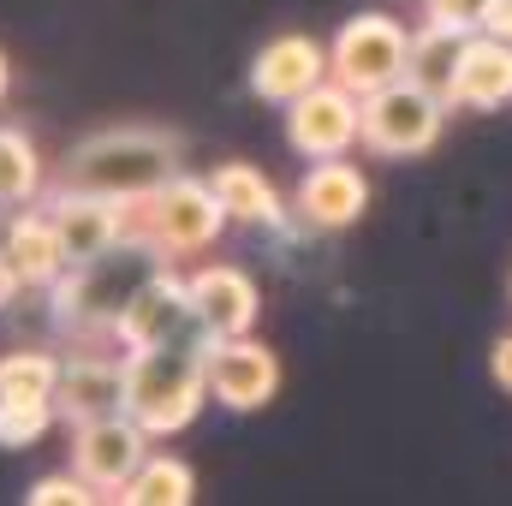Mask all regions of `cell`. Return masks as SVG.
I'll use <instances>...</instances> for the list:
<instances>
[{"instance_id": "7c38bea8", "label": "cell", "mask_w": 512, "mask_h": 506, "mask_svg": "<svg viewBox=\"0 0 512 506\" xmlns=\"http://www.w3.org/2000/svg\"><path fill=\"white\" fill-rule=\"evenodd\" d=\"M48 209H54V221H60V239H66L72 268L102 262V256H114L126 245V203H120V197L60 185V191L48 197Z\"/></svg>"}, {"instance_id": "8992f818", "label": "cell", "mask_w": 512, "mask_h": 506, "mask_svg": "<svg viewBox=\"0 0 512 506\" xmlns=\"http://www.w3.org/2000/svg\"><path fill=\"white\" fill-rule=\"evenodd\" d=\"M328 60H334V78L358 96L382 90L393 78H405V60H411V30L387 12H358L334 30L328 42Z\"/></svg>"}, {"instance_id": "484cf974", "label": "cell", "mask_w": 512, "mask_h": 506, "mask_svg": "<svg viewBox=\"0 0 512 506\" xmlns=\"http://www.w3.org/2000/svg\"><path fill=\"white\" fill-rule=\"evenodd\" d=\"M489 376L501 381V393H512V334L495 340V352H489Z\"/></svg>"}, {"instance_id": "5b68a950", "label": "cell", "mask_w": 512, "mask_h": 506, "mask_svg": "<svg viewBox=\"0 0 512 506\" xmlns=\"http://www.w3.org/2000/svg\"><path fill=\"white\" fill-rule=\"evenodd\" d=\"M108 334H114L126 352L167 346V340H185V334H203V322H197V310H191V280L173 274V262L149 268V274L131 286V298L120 304V316H114Z\"/></svg>"}, {"instance_id": "9c48e42d", "label": "cell", "mask_w": 512, "mask_h": 506, "mask_svg": "<svg viewBox=\"0 0 512 506\" xmlns=\"http://www.w3.org/2000/svg\"><path fill=\"white\" fill-rule=\"evenodd\" d=\"M364 209H370V179L346 155L316 161L292 191V221L304 233H346V227H358Z\"/></svg>"}, {"instance_id": "5bb4252c", "label": "cell", "mask_w": 512, "mask_h": 506, "mask_svg": "<svg viewBox=\"0 0 512 506\" xmlns=\"http://www.w3.org/2000/svg\"><path fill=\"white\" fill-rule=\"evenodd\" d=\"M54 411H60L66 429H78V423H90V417H108V411H126V358H108V352H78V358H66Z\"/></svg>"}, {"instance_id": "8fae6325", "label": "cell", "mask_w": 512, "mask_h": 506, "mask_svg": "<svg viewBox=\"0 0 512 506\" xmlns=\"http://www.w3.org/2000/svg\"><path fill=\"white\" fill-rule=\"evenodd\" d=\"M322 78H334V60H328V42L304 36V30H286V36H268L251 60V90L262 102H298L304 90H316Z\"/></svg>"}, {"instance_id": "7402d4cb", "label": "cell", "mask_w": 512, "mask_h": 506, "mask_svg": "<svg viewBox=\"0 0 512 506\" xmlns=\"http://www.w3.org/2000/svg\"><path fill=\"white\" fill-rule=\"evenodd\" d=\"M60 423V411H54V399H6L0 393V447H36L48 429Z\"/></svg>"}, {"instance_id": "e0dca14e", "label": "cell", "mask_w": 512, "mask_h": 506, "mask_svg": "<svg viewBox=\"0 0 512 506\" xmlns=\"http://www.w3.org/2000/svg\"><path fill=\"white\" fill-rule=\"evenodd\" d=\"M465 42H471V30L441 24V18H423V24L411 30V60H405V78H417L423 90H435V96H447V102H453V78H459Z\"/></svg>"}, {"instance_id": "3957f363", "label": "cell", "mask_w": 512, "mask_h": 506, "mask_svg": "<svg viewBox=\"0 0 512 506\" xmlns=\"http://www.w3.org/2000/svg\"><path fill=\"white\" fill-rule=\"evenodd\" d=\"M227 227H233V215L215 197V185L209 179H191V173H173L149 197L126 203V245L161 256V262L209 251Z\"/></svg>"}, {"instance_id": "2e32d148", "label": "cell", "mask_w": 512, "mask_h": 506, "mask_svg": "<svg viewBox=\"0 0 512 506\" xmlns=\"http://www.w3.org/2000/svg\"><path fill=\"white\" fill-rule=\"evenodd\" d=\"M6 251L18 262L24 286H54V280L72 268L54 209H18V215H6Z\"/></svg>"}, {"instance_id": "44dd1931", "label": "cell", "mask_w": 512, "mask_h": 506, "mask_svg": "<svg viewBox=\"0 0 512 506\" xmlns=\"http://www.w3.org/2000/svg\"><path fill=\"white\" fill-rule=\"evenodd\" d=\"M60 358L42 352V346H24V352H6L0 358V393L6 399H54L60 393Z\"/></svg>"}, {"instance_id": "52a82bcc", "label": "cell", "mask_w": 512, "mask_h": 506, "mask_svg": "<svg viewBox=\"0 0 512 506\" xmlns=\"http://www.w3.org/2000/svg\"><path fill=\"white\" fill-rule=\"evenodd\" d=\"M149 429L131 417V411H108V417H90L72 429V471L102 495V501H120L126 483L137 477V465L149 459Z\"/></svg>"}, {"instance_id": "9a60e30c", "label": "cell", "mask_w": 512, "mask_h": 506, "mask_svg": "<svg viewBox=\"0 0 512 506\" xmlns=\"http://www.w3.org/2000/svg\"><path fill=\"white\" fill-rule=\"evenodd\" d=\"M512 102V42L489 36V30H471L465 42V60H459V78H453V108H507Z\"/></svg>"}, {"instance_id": "83f0119b", "label": "cell", "mask_w": 512, "mask_h": 506, "mask_svg": "<svg viewBox=\"0 0 512 506\" xmlns=\"http://www.w3.org/2000/svg\"><path fill=\"white\" fill-rule=\"evenodd\" d=\"M6 90H12V66H6V54H0V102H6Z\"/></svg>"}, {"instance_id": "277c9868", "label": "cell", "mask_w": 512, "mask_h": 506, "mask_svg": "<svg viewBox=\"0 0 512 506\" xmlns=\"http://www.w3.org/2000/svg\"><path fill=\"white\" fill-rule=\"evenodd\" d=\"M447 96L423 90L417 78H393L382 90L364 96V149L382 155V161H411V155H429L441 143L447 126Z\"/></svg>"}, {"instance_id": "cb8c5ba5", "label": "cell", "mask_w": 512, "mask_h": 506, "mask_svg": "<svg viewBox=\"0 0 512 506\" xmlns=\"http://www.w3.org/2000/svg\"><path fill=\"white\" fill-rule=\"evenodd\" d=\"M483 12H489V0H423V18H441L459 30H483Z\"/></svg>"}, {"instance_id": "603a6c76", "label": "cell", "mask_w": 512, "mask_h": 506, "mask_svg": "<svg viewBox=\"0 0 512 506\" xmlns=\"http://www.w3.org/2000/svg\"><path fill=\"white\" fill-rule=\"evenodd\" d=\"M24 501H30V506H84V501H102V495H96V489L66 465V471H54V477H36Z\"/></svg>"}, {"instance_id": "4fadbf2b", "label": "cell", "mask_w": 512, "mask_h": 506, "mask_svg": "<svg viewBox=\"0 0 512 506\" xmlns=\"http://www.w3.org/2000/svg\"><path fill=\"white\" fill-rule=\"evenodd\" d=\"M185 280H191V310H197L209 340H233V334H251L256 328L262 292H256V280L239 262H203Z\"/></svg>"}, {"instance_id": "d4e9b609", "label": "cell", "mask_w": 512, "mask_h": 506, "mask_svg": "<svg viewBox=\"0 0 512 506\" xmlns=\"http://www.w3.org/2000/svg\"><path fill=\"white\" fill-rule=\"evenodd\" d=\"M18 292H24V274H18V262H12V251H6V239H0V310H6Z\"/></svg>"}, {"instance_id": "6da1fadb", "label": "cell", "mask_w": 512, "mask_h": 506, "mask_svg": "<svg viewBox=\"0 0 512 506\" xmlns=\"http://www.w3.org/2000/svg\"><path fill=\"white\" fill-rule=\"evenodd\" d=\"M209 399V334L126 352V411L149 435H179Z\"/></svg>"}, {"instance_id": "ac0fdd59", "label": "cell", "mask_w": 512, "mask_h": 506, "mask_svg": "<svg viewBox=\"0 0 512 506\" xmlns=\"http://www.w3.org/2000/svg\"><path fill=\"white\" fill-rule=\"evenodd\" d=\"M209 185H215V197L227 203V215H233L239 227H286L280 191L256 173L251 161H221V167L209 173Z\"/></svg>"}, {"instance_id": "f1b7e54d", "label": "cell", "mask_w": 512, "mask_h": 506, "mask_svg": "<svg viewBox=\"0 0 512 506\" xmlns=\"http://www.w3.org/2000/svg\"><path fill=\"white\" fill-rule=\"evenodd\" d=\"M507 292H512V280H507Z\"/></svg>"}, {"instance_id": "ffe728a7", "label": "cell", "mask_w": 512, "mask_h": 506, "mask_svg": "<svg viewBox=\"0 0 512 506\" xmlns=\"http://www.w3.org/2000/svg\"><path fill=\"white\" fill-rule=\"evenodd\" d=\"M42 197V155L18 126H0V215H18Z\"/></svg>"}, {"instance_id": "4316f807", "label": "cell", "mask_w": 512, "mask_h": 506, "mask_svg": "<svg viewBox=\"0 0 512 506\" xmlns=\"http://www.w3.org/2000/svg\"><path fill=\"white\" fill-rule=\"evenodd\" d=\"M483 30H489V36H501V42H512V0H489Z\"/></svg>"}, {"instance_id": "d6986e66", "label": "cell", "mask_w": 512, "mask_h": 506, "mask_svg": "<svg viewBox=\"0 0 512 506\" xmlns=\"http://www.w3.org/2000/svg\"><path fill=\"white\" fill-rule=\"evenodd\" d=\"M120 501L126 506H191L197 501V471L185 459H173V453H149Z\"/></svg>"}, {"instance_id": "30bf717a", "label": "cell", "mask_w": 512, "mask_h": 506, "mask_svg": "<svg viewBox=\"0 0 512 506\" xmlns=\"http://www.w3.org/2000/svg\"><path fill=\"white\" fill-rule=\"evenodd\" d=\"M280 393V358L256 340V334H233V340H209V399L227 411H262Z\"/></svg>"}, {"instance_id": "7a4b0ae2", "label": "cell", "mask_w": 512, "mask_h": 506, "mask_svg": "<svg viewBox=\"0 0 512 506\" xmlns=\"http://www.w3.org/2000/svg\"><path fill=\"white\" fill-rule=\"evenodd\" d=\"M179 155H185V137L155 126H114L96 131L72 149L60 185L72 191H102V197H120V203H137L149 197L155 185H167L179 173Z\"/></svg>"}, {"instance_id": "ba28073f", "label": "cell", "mask_w": 512, "mask_h": 506, "mask_svg": "<svg viewBox=\"0 0 512 506\" xmlns=\"http://www.w3.org/2000/svg\"><path fill=\"white\" fill-rule=\"evenodd\" d=\"M286 143L304 161L352 155L364 143V96L346 90L340 78H322L316 90H304L298 102H286Z\"/></svg>"}]
</instances>
